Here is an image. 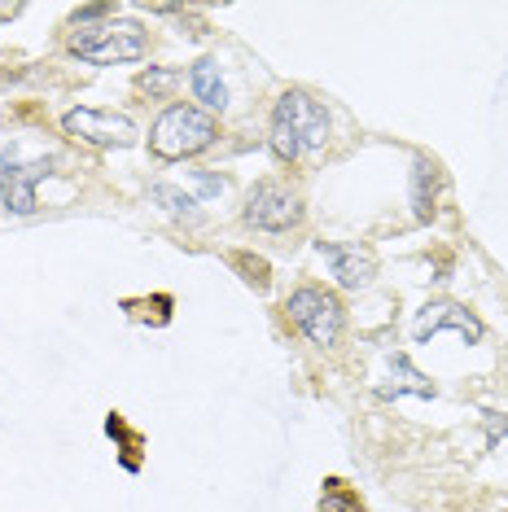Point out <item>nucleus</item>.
<instances>
[{
  "label": "nucleus",
  "mask_w": 508,
  "mask_h": 512,
  "mask_svg": "<svg viewBox=\"0 0 508 512\" xmlns=\"http://www.w3.org/2000/svg\"><path fill=\"white\" fill-rule=\"evenodd\" d=\"M66 49L92 66H123L149 53V31L132 18H114V5H88L75 14V27H66Z\"/></svg>",
  "instance_id": "f257e3e1"
},
{
  "label": "nucleus",
  "mask_w": 508,
  "mask_h": 512,
  "mask_svg": "<svg viewBox=\"0 0 508 512\" xmlns=\"http://www.w3.org/2000/svg\"><path fill=\"white\" fill-rule=\"evenodd\" d=\"M329 141V110L307 88H285L272 110V149L281 162H303L307 154L325 149Z\"/></svg>",
  "instance_id": "f03ea898"
},
{
  "label": "nucleus",
  "mask_w": 508,
  "mask_h": 512,
  "mask_svg": "<svg viewBox=\"0 0 508 512\" xmlns=\"http://www.w3.org/2000/svg\"><path fill=\"white\" fill-rule=\"evenodd\" d=\"M215 141H219V119L206 114L202 106H167L158 114V123L149 127V149L163 162L198 158L202 149H211Z\"/></svg>",
  "instance_id": "7ed1b4c3"
},
{
  "label": "nucleus",
  "mask_w": 508,
  "mask_h": 512,
  "mask_svg": "<svg viewBox=\"0 0 508 512\" xmlns=\"http://www.w3.org/2000/svg\"><path fill=\"white\" fill-rule=\"evenodd\" d=\"M285 311H290L294 329L303 333L311 346H338V337L346 329V311H342L338 294H329V289H320V285L294 289Z\"/></svg>",
  "instance_id": "20e7f679"
},
{
  "label": "nucleus",
  "mask_w": 508,
  "mask_h": 512,
  "mask_svg": "<svg viewBox=\"0 0 508 512\" xmlns=\"http://www.w3.org/2000/svg\"><path fill=\"white\" fill-rule=\"evenodd\" d=\"M303 215V197L285 180H259L246 193V211H241V219L259 232H290L303 224Z\"/></svg>",
  "instance_id": "39448f33"
},
{
  "label": "nucleus",
  "mask_w": 508,
  "mask_h": 512,
  "mask_svg": "<svg viewBox=\"0 0 508 512\" xmlns=\"http://www.w3.org/2000/svg\"><path fill=\"white\" fill-rule=\"evenodd\" d=\"M62 123L71 136H79V141H88V145H101V149H127L141 141L136 123L114 110H71Z\"/></svg>",
  "instance_id": "423d86ee"
},
{
  "label": "nucleus",
  "mask_w": 508,
  "mask_h": 512,
  "mask_svg": "<svg viewBox=\"0 0 508 512\" xmlns=\"http://www.w3.org/2000/svg\"><path fill=\"white\" fill-rule=\"evenodd\" d=\"M44 176H49V158L27 162V167H22L14 154L0 158V197H5L9 211H18V215L36 211V180H44Z\"/></svg>",
  "instance_id": "0eeeda50"
},
{
  "label": "nucleus",
  "mask_w": 508,
  "mask_h": 512,
  "mask_svg": "<svg viewBox=\"0 0 508 512\" xmlns=\"http://www.w3.org/2000/svg\"><path fill=\"white\" fill-rule=\"evenodd\" d=\"M316 250L325 254V263L333 267V276H338L342 289H360V285L373 281V272H377L373 250H364V246H338V241H316Z\"/></svg>",
  "instance_id": "6e6552de"
},
{
  "label": "nucleus",
  "mask_w": 508,
  "mask_h": 512,
  "mask_svg": "<svg viewBox=\"0 0 508 512\" xmlns=\"http://www.w3.org/2000/svg\"><path fill=\"white\" fill-rule=\"evenodd\" d=\"M438 329H456L460 337H469V342H478L482 337V324L473 320L465 307H452V302H434V307H425V316L417 320V342L434 337Z\"/></svg>",
  "instance_id": "1a4fd4ad"
},
{
  "label": "nucleus",
  "mask_w": 508,
  "mask_h": 512,
  "mask_svg": "<svg viewBox=\"0 0 508 512\" xmlns=\"http://www.w3.org/2000/svg\"><path fill=\"white\" fill-rule=\"evenodd\" d=\"M189 88H193V97L202 101L206 114H215V110L228 106V84H224V75H219V62H215V57H202V62H193Z\"/></svg>",
  "instance_id": "9d476101"
},
{
  "label": "nucleus",
  "mask_w": 508,
  "mask_h": 512,
  "mask_svg": "<svg viewBox=\"0 0 508 512\" xmlns=\"http://www.w3.org/2000/svg\"><path fill=\"white\" fill-rule=\"evenodd\" d=\"M316 512H368V504H364V495L355 491L351 482H342V477H325V482H320Z\"/></svg>",
  "instance_id": "9b49d317"
},
{
  "label": "nucleus",
  "mask_w": 508,
  "mask_h": 512,
  "mask_svg": "<svg viewBox=\"0 0 508 512\" xmlns=\"http://www.w3.org/2000/svg\"><path fill=\"white\" fill-rule=\"evenodd\" d=\"M176 79H180L176 71H149V75L136 79V88L149 92V97H167V92L176 88Z\"/></svg>",
  "instance_id": "f8f14e48"
},
{
  "label": "nucleus",
  "mask_w": 508,
  "mask_h": 512,
  "mask_svg": "<svg viewBox=\"0 0 508 512\" xmlns=\"http://www.w3.org/2000/svg\"><path fill=\"white\" fill-rule=\"evenodd\" d=\"M491 434H508V416H491Z\"/></svg>",
  "instance_id": "ddd939ff"
}]
</instances>
